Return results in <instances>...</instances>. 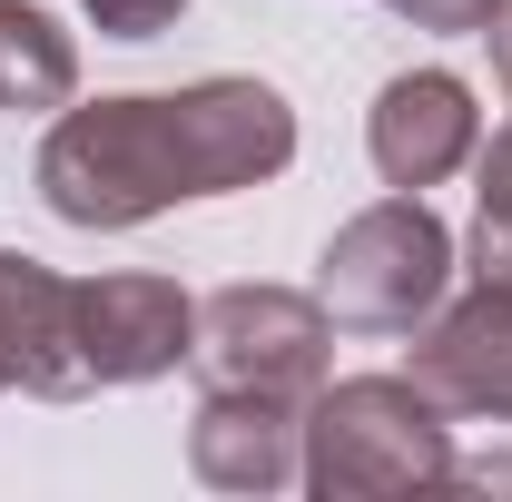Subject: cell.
I'll use <instances>...</instances> for the list:
<instances>
[{
    "label": "cell",
    "mask_w": 512,
    "mask_h": 502,
    "mask_svg": "<svg viewBox=\"0 0 512 502\" xmlns=\"http://www.w3.org/2000/svg\"><path fill=\"white\" fill-rule=\"evenodd\" d=\"M40 197L69 227H148L158 207L197 197L188 138H178V89L168 99H89L60 109L40 138Z\"/></svg>",
    "instance_id": "obj_1"
},
{
    "label": "cell",
    "mask_w": 512,
    "mask_h": 502,
    "mask_svg": "<svg viewBox=\"0 0 512 502\" xmlns=\"http://www.w3.org/2000/svg\"><path fill=\"white\" fill-rule=\"evenodd\" d=\"M394 20H414V30H483L503 0H384Z\"/></svg>",
    "instance_id": "obj_14"
},
{
    "label": "cell",
    "mask_w": 512,
    "mask_h": 502,
    "mask_svg": "<svg viewBox=\"0 0 512 502\" xmlns=\"http://www.w3.org/2000/svg\"><path fill=\"white\" fill-rule=\"evenodd\" d=\"M404 375L424 384L444 414H493V424H512V286H483L473 276L463 306H434Z\"/></svg>",
    "instance_id": "obj_8"
},
{
    "label": "cell",
    "mask_w": 512,
    "mask_h": 502,
    "mask_svg": "<svg viewBox=\"0 0 512 502\" xmlns=\"http://www.w3.org/2000/svg\"><path fill=\"white\" fill-rule=\"evenodd\" d=\"M365 148H375L384 188L424 197L483 148V109H473V89L453 69H404V79H384L375 109H365Z\"/></svg>",
    "instance_id": "obj_6"
},
{
    "label": "cell",
    "mask_w": 512,
    "mask_h": 502,
    "mask_svg": "<svg viewBox=\"0 0 512 502\" xmlns=\"http://www.w3.org/2000/svg\"><path fill=\"white\" fill-rule=\"evenodd\" d=\"M79 99V50L50 10L30 0H0V109L40 119V109H69Z\"/></svg>",
    "instance_id": "obj_11"
},
{
    "label": "cell",
    "mask_w": 512,
    "mask_h": 502,
    "mask_svg": "<svg viewBox=\"0 0 512 502\" xmlns=\"http://www.w3.org/2000/svg\"><path fill=\"white\" fill-rule=\"evenodd\" d=\"M325 345H335V315L296 286H217L197 306V365L207 384H237V394L306 404L325 384Z\"/></svg>",
    "instance_id": "obj_4"
},
{
    "label": "cell",
    "mask_w": 512,
    "mask_h": 502,
    "mask_svg": "<svg viewBox=\"0 0 512 502\" xmlns=\"http://www.w3.org/2000/svg\"><path fill=\"white\" fill-rule=\"evenodd\" d=\"M178 138H188L197 197L266 188L296 158V109L266 79H197V89H178Z\"/></svg>",
    "instance_id": "obj_7"
},
{
    "label": "cell",
    "mask_w": 512,
    "mask_h": 502,
    "mask_svg": "<svg viewBox=\"0 0 512 502\" xmlns=\"http://www.w3.org/2000/svg\"><path fill=\"white\" fill-rule=\"evenodd\" d=\"M444 286H453V237H444V217L404 188L384 207H365V217H345L316 266V306L335 325H365V335H414L444 306Z\"/></svg>",
    "instance_id": "obj_3"
},
{
    "label": "cell",
    "mask_w": 512,
    "mask_h": 502,
    "mask_svg": "<svg viewBox=\"0 0 512 502\" xmlns=\"http://www.w3.org/2000/svg\"><path fill=\"white\" fill-rule=\"evenodd\" d=\"M483 158V217H473V276L483 286H512V119L493 128V148H473Z\"/></svg>",
    "instance_id": "obj_12"
},
{
    "label": "cell",
    "mask_w": 512,
    "mask_h": 502,
    "mask_svg": "<svg viewBox=\"0 0 512 502\" xmlns=\"http://www.w3.org/2000/svg\"><path fill=\"white\" fill-rule=\"evenodd\" d=\"M188 463H197V483H217V493H286L306 473V414L286 394L207 384V404L188 424Z\"/></svg>",
    "instance_id": "obj_9"
},
{
    "label": "cell",
    "mask_w": 512,
    "mask_h": 502,
    "mask_svg": "<svg viewBox=\"0 0 512 502\" xmlns=\"http://www.w3.org/2000/svg\"><path fill=\"white\" fill-rule=\"evenodd\" d=\"M325 502H375L414 483H453V424L414 375H345L306 404V473Z\"/></svg>",
    "instance_id": "obj_2"
},
{
    "label": "cell",
    "mask_w": 512,
    "mask_h": 502,
    "mask_svg": "<svg viewBox=\"0 0 512 502\" xmlns=\"http://www.w3.org/2000/svg\"><path fill=\"white\" fill-rule=\"evenodd\" d=\"M69 286L60 266L0 247V394H89L79 375V335H69Z\"/></svg>",
    "instance_id": "obj_10"
},
{
    "label": "cell",
    "mask_w": 512,
    "mask_h": 502,
    "mask_svg": "<svg viewBox=\"0 0 512 502\" xmlns=\"http://www.w3.org/2000/svg\"><path fill=\"white\" fill-rule=\"evenodd\" d=\"M483 40H493V69H503V79H512V0H503V10H493V20H483Z\"/></svg>",
    "instance_id": "obj_15"
},
{
    "label": "cell",
    "mask_w": 512,
    "mask_h": 502,
    "mask_svg": "<svg viewBox=\"0 0 512 502\" xmlns=\"http://www.w3.org/2000/svg\"><path fill=\"white\" fill-rule=\"evenodd\" d=\"M79 10L99 20V40H158V30H178L188 0H79Z\"/></svg>",
    "instance_id": "obj_13"
},
{
    "label": "cell",
    "mask_w": 512,
    "mask_h": 502,
    "mask_svg": "<svg viewBox=\"0 0 512 502\" xmlns=\"http://www.w3.org/2000/svg\"><path fill=\"white\" fill-rule=\"evenodd\" d=\"M69 335L89 384H148L178 355H197V306L168 276H89L69 296Z\"/></svg>",
    "instance_id": "obj_5"
}]
</instances>
